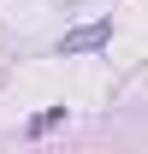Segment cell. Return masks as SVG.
Returning a JSON list of instances; mask_svg holds the SVG:
<instances>
[{"label": "cell", "mask_w": 148, "mask_h": 154, "mask_svg": "<svg viewBox=\"0 0 148 154\" xmlns=\"http://www.w3.org/2000/svg\"><path fill=\"white\" fill-rule=\"evenodd\" d=\"M107 36H113L107 18H101V24H83V30H71V36L59 42V54H95V48H107Z\"/></svg>", "instance_id": "cell-1"}, {"label": "cell", "mask_w": 148, "mask_h": 154, "mask_svg": "<svg viewBox=\"0 0 148 154\" xmlns=\"http://www.w3.org/2000/svg\"><path fill=\"white\" fill-rule=\"evenodd\" d=\"M59 119H65V107H48V113H36V119H30V136H42V131H54Z\"/></svg>", "instance_id": "cell-2"}]
</instances>
